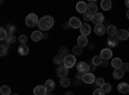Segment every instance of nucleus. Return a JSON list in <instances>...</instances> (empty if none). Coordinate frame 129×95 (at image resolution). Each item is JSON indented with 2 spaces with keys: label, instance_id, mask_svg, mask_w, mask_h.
Returning <instances> with one entry per match:
<instances>
[{
  "label": "nucleus",
  "instance_id": "a19ab883",
  "mask_svg": "<svg viewBox=\"0 0 129 95\" xmlns=\"http://www.w3.org/2000/svg\"><path fill=\"white\" fill-rule=\"evenodd\" d=\"M94 69H95V66L93 64V63H92V64H89V71H90V72H93Z\"/></svg>",
  "mask_w": 129,
  "mask_h": 95
},
{
  "label": "nucleus",
  "instance_id": "a211bd4d",
  "mask_svg": "<svg viewBox=\"0 0 129 95\" xmlns=\"http://www.w3.org/2000/svg\"><path fill=\"white\" fill-rule=\"evenodd\" d=\"M78 45H79V46H81V48L87 46V45H88V39H87V36L80 35V36L78 37Z\"/></svg>",
  "mask_w": 129,
  "mask_h": 95
},
{
  "label": "nucleus",
  "instance_id": "6ab92c4d",
  "mask_svg": "<svg viewBox=\"0 0 129 95\" xmlns=\"http://www.w3.org/2000/svg\"><path fill=\"white\" fill-rule=\"evenodd\" d=\"M44 86L47 87L48 91H53V90L56 89V83H54V81H53V80H47L45 83H44Z\"/></svg>",
  "mask_w": 129,
  "mask_h": 95
},
{
  "label": "nucleus",
  "instance_id": "20e7f679",
  "mask_svg": "<svg viewBox=\"0 0 129 95\" xmlns=\"http://www.w3.org/2000/svg\"><path fill=\"white\" fill-rule=\"evenodd\" d=\"M76 68H78V72L80 73H88L89 72V64L88 63H85V62H79L76 63Z\"/></svg>",
  "mask_w": 129,
  "mask_h": 95
},
{
  "label": "nucleus",
  "instance_id": "f704fd0d",
  "mask_svg": "<svg viewBox=\"0 0 129 95\" xmlns=\"http://www.w3.org/2000/svg\"><path fill=\"white\" fill-rule=\"evenodd\" d=\"M101 89H102V90H103V92L106 94V92H110L112 87H111V85H110V83H105V85H103Z\"/></svg>",
  "mask_w": 129,
  "mask_h": 95
},
{
  "label": "nucleus",
  "instance_id": "f03ea898",
  "mask_svg": "<svg viewBox=\"0 0 129 95\" xmlns=\"http://www.w3.org/2000/svg\"><path fill=\"white\" fill-rule=\"evenodd\" d=\"M26 25L28 27H35L39 25V19H38V16L34 14V13H31L26 17Z\"/></svg>",
  "mask_w": 129,
  "mask_h": 95
},
{
  "label": "nucleus",
  "instance_id": "37998d69",
  "mask_svg": "<svg viewBox=\"0 0 129 95\" xmlns=\"http://www.w3.org/2000/svg\"><path fill=\"white\" fill-rule=\"evenodd\" d=\"M45 95H53V92H52V91H48V92H47Z\"/></svg>",
  "mask_w": 129,
  "mask_h": 95
},
{
  "label": "nucleus",
  "instance_id": "a878e982",
  "mask_svg": "<svg viewBox=\"0 0 129 95\" xmlns=\"http://www.w3.org/2000/svg\"><path fill=\"white\" fill-rule=\"evenodd\" d=\"M63 60H64V57H62L61 54H57V55H54V58H53V62L56 63V64H63Z\"/></svg>",
  "mask_w": 129,
  "mask_h": 95
},
{
  "label": "nucleus",
  "instance_id": "423d86ee",
  "mask_svg": "<svg viewBox=\"0 0 129 95\" xmlns=\"http://www.w3.org/2000/svg\"><path fill=\"white\" fill-rule=\"evenodd\" d=\"M69 26H70L71 28H80V27L83 26V23H81V21H80L79 18L71 17L70 21H69Z\"/></svg>",
  "mask_w": 129,
  "mask_h": 95
},
{
  "label": "nucleus",
  "instance_id": "4468645a",
  "mask_svg": "<svg viewBox=\"0 0 129 95\" xmlns=\"http://www.w3.org/2000/svg\"><path fill=\"white\" fill-rule=\"evenodd\" d=\"M31 39H32V41H40L41 39H44V35H43V32L41 31H34V32L31 34Z\"/></svg>",
  "mask_w": 129,
  "mask_h": 95
},
{
  "label": "nucleus",
  "instance_id": "f257e3e1",
  "mask_svg": "<svg viewBox=\"0 0 129 95\" xmlns=\"http://www.w3.org/2000/svg\"><path fill=\"white\" fill-rule=\"evenodd\" d=\"M53 23H54V19H53L52 17L49 16H45V17H43L39 19V30L40 31H48L49 28H52Z\"/></svg>",
  "mask_w": 129,
  "mask_h": 95
},
{
  "label": "nucleus",
  "instance_id": "79ce46f5",
  "mask_svg": "<svg viewBox=\"0 0 129 95\" xmlns=\"http://www.w3.org/2000/svg\"><path fill=\"white\" fill-rule=\"evenodd\" d=\"M125 5L128 7V9H129V0H126V2H125Z\"/></svg>",
  "mask_w": 129,
  "mask_h": 95
},
{
  "label": "nucleus",
  "instance_id": "9b49d317",
  "mask_svg": "<svg viewBox=\"0 0 129 95\" xmlns=\"http://www.w3.org/2000/svg\"><path fill=\"white\" fill-rule=\"evenodd\" d=\"M116 37L119 40H126L129 37L128 30H119V31H117V34H116Z\"/></svg>",
  "mask_w": 129,
  "mask_h": 95
},
{
  "label": "nucleus",
  "instance_id": "4be33fe9",
  "mask_svg": "<svg viewBox=\"0 0 129 95\" xmlns=\"http://www.w3.org/2000/svg\"><path fill=\"white\" fill-rule=\"evenodd\" d=\"M124 71L121 69V68H117V69H115L114 71V73H112V76H114V78H116V80H119V78H121L123 76H124Z\"/></svg>",
  "mask_w": 129,
  "mask_h": 95
},
{
  "label": "nucleus",
  "instance_id": "e433bc0d",
  "mask_svg": "<svg viewBox=\"0 0 129 95\" xmlns=\"http://www.w3.org/2000/svg\"><path fill=\"white\" fill-rule=\"evenodd\" d=\"M18 41L21 43V45H25V44H26V41H27V37H26V35H21V36L18 37Z\"/></svg>",
  "mask_w": 129,
  "mask_h": 95
},
{
  "label": "nucleus",
  "instance_id": "ddd939ff",
  "mask_svg": "<svg viewBox=\"0 0 129 95\" xmlns=\"http://www.w3.org/2000/svg\"><path fill=\"white\" fill-rule=\"evenodd\" d=\"M94 32L98 35V36H102L103 34L107 32V27H105L103 25H98V26L94 27Z\"/></svg>",
  "mask_w": 129,
  "mask_h": 95
},
{
  "label": "nucleus",
  "instance_id": "cd10ccee",
  "mask_svg": "<svg viewBox=\"0 0 129 95\" xmlns=\"http://www.w3.org/2000/svg\"><path fill=\"white\" fill-rule=\"evenodd\" d=\"M7 53H8V45H5V43L3 41V43H2V46H0V55H2V57H5Z\"/></svg>",
  "mask_w": 129,
  "mask_h": 95
},
{
  "label": "nucleus",
  "instance_id": "a18cd8bd",
  "mask_svg": "<svg viewBox=\"0 0 129 95\" xmlns=\"http://www.w3.org/2000/svg\"><path fill=\"white\" fill-rule=\"evenodd\" d=\"M126 17H128V19H129V9H128V12H126Z\"/></svg>",
  "mask_w": 129,
  "mask_h": 95
},
{
  "label": "nucleus",
  "instance_id": "7ed1b4c3",
  "mask_svg": "<svg viewBox=\"0 0 129 95\" xmlns=\"http://www.w3.org/2000/svg\"><path fill=\"white\" fill-rule=\"evenodd\" d=\"M63 64L66 66L69 69H70V68H72L74 66H76V58H75V55H71V54H69L67 57H64Z\"/></svg>",
  "mask_w": 129,
  "mask_h": 95
},
{
  "label": "nucleus",
  "instance_id": "f8f14e48",
  "mask_svg": "<svg viewBox=\"0 0 129 95\" xmlns=\"http://www.w3.org/2000/svg\"><path fill=\"white\" fill-rule=\"evenodd\" d=\"M90 26L88 25V23H83V26L80 27V35H83V36H88L89 34H90Z\"/></svg>",
  "mask_w": 129,
  "mask_h": 95
},
{
  "label": "nucleus",
  "instance_id": "bb28decb",
  "mask_svg": "<svg viewBox=\"0 0 129 95\" xmlns=\"http://www.w3.org/2000/svg\"><path fill=\"white\" fill-rule=\"evenodd\" d=\"M117 41H119V39H117L116 36H110L109 40H107V43H109L110 46H116L117 45Z\"/></svg>",
  "mask_w": 129,
  "mask_h": 95
},
{
  "label": "nucleus",
  "instance_id": "dca6fc26",
  "mask_svg": "<svg viewBox=\"0 0 129 95\" xmlns=\"http://www.w3.org/2000/svg\"><path fill=\"white\" fill-rule=\"evenodd\" d=\"M117 90H119L121 94H126V92H129V83H125V82L119 83V86H117Z\"/></svg>",
  "mask_w": 129,
  "mask_h": 95
},
{
  "label": "nucleus",
  "instance_id": "1a4fd4ad",
  "mask_svg": "<svg viewBox=\"0 0 129 95\" xmlns=\"http://www.w3.org/2000/svg\"><path fill=\"white\" fill-rule=\"evenodd\" d=\"M111 57H112V51L110 48H106L101 51V58L103 60H109V59H111Z\"/></svg>",
  "mask_w": 129,
  "mask_h": 95
},
{
  "label": "nucleus",
  "instance_id": "09e8293b",
  "mask_svg": "<svg viewBox=\"0 0 129 95\" xmlns=\"http://www.w3.org/2000/svg\"><path fill=\"white\" fill-rule=\"evenodd\" d=\"M128 94H129V92H128Z\"/></svg>",
  "mask_w": 129,
  "mask_h": 95
},
{
  "label": "nucleus",
  "instance_id": "72a5a7b5",
  "mask_svg": "<svg viewBox=\"0 0 129 95\" xmlns=\"http://www.w3.org/2000/svg\"><path fill=\"white\" fill-rule=\"evenodd\" d=\"M5 41H8V44H13L14 41H16V36L13 34H8V37H7Z\"/></svg>",
  "mask_w": 129,
  "mask_h": 95
},
{
  "label": "nucleus",
  "instance_id": "c9c22d12",
  "mask_svg": "<svg viewBox=\"0 0 129 95\" xmlns=\"http://www.w3.org/2000/svg\"><path fill=\"white\" fill-rule=\"evenodd\" d=\"M94 83H95V85L98 86V87H102L106 82H105V80H103V78H95V82H94Z\"/></svg>",
  "mask_w": 129,
  "mask_h": 95
},
{
  "label": "nucleus",
  "instance_id": "39448f33",
  "mask_svg": "<svg viewBox=\"0 0 129 95\" xmlns=\"http://www.w3.org/2000/svg\"><path fill=\"white\" fill-rule=\"evenodd\" d=\"M67 73H69V68L64 66V64H61V66L57 68V76H58L59 78L67 77Z\"/></svg>",
  "mask_w": 129,
  "mask_h": 95
},
{
  "label": "nucleus",
  "instance_id": "2f4dec72",
  "mask_svg": "<svg viewBox=\"0 0 129 95\" xmlns=\"http://www.w3.org/2000/svg\"><path fill=\"white\" fill-rule=\"evenodd\" d=\"M58 51H59L58 54H61L62 57H67V55H69V49H67L66 46H61Z\"/></svg>",
  "mask_w": 129,
  "mask_h": 95
},
{
  "label": "nucleus",
  "instance_id": "5701e85b",
  "mask_svg": "<svg viewBox=\"0 0 129 95\" xmlns=\"http://www.w3.org/2000/svg\"><path fill=\"white\" fill-rule=\"evenodd\" d=\"M117 31H119V30H117L114 25H110L109 27H107V34H109L110 36H116Z\"/></svg>",
  "mask_w": 129,
  "mask_h": 95
},
{
  "label": "nucleus",
  "instance_id": "c756f323",
  "mask_svg": "<svg viewBox=\"0 0 129 95\" xmlns=\"http://www.w3.org/2000/svg\"><path fill=\"white\" fill-rule=\"evenodd\" d=\"M0 92H2V95H10V87L7 85H3L0 87Z\"/></svg>",
  "mask_w": 129,
  "mask_h": 95
},
{
  "label": "nucleus",
  "instance_id": "58836bf2",
  "mask_svg": "<svg viewBox=\"0 0 129 95\" xmlns=\"http://www.w3.org/2000/svg\"><path fill=\"white\" fill-rule=\"evenodd\" d=\"M93 95H105V92H103V90L101 87H98V89H95L93 91Z\"/></svg>",
  "mask_w": 129,
  "mask_h": 95
},
{
  "label": "nucleus",
  "instance_id": "c03bdc74",
  "mask_svg": "<svg viewBox=\"0 0 129 95\" xmlns=\"http://www.w3.org/2000/svg\"><path fill=\"white\" fill-rule=\"evenodd\" d=\"M66 95H74V94H72L71 91H69V92H66Z\"/></svg>",
  "mask_w": 129,
  "mask_h": 95
},
{
  "label": "nucleus",
  "instance_id": "49530a36",
  "mask_svg": "<svg viewBox=\"0 0 129 95\" xmlns=\"http://www.w3.org/2000/svg\"><path fill=\"white\" fill-rule=\"evenodd\" d=\"M128 32H129V28H128Z\"/></svg>",
  "mask_w": 129,
  "mask_h": 95
},
{
  "label": "nucleus",
  "instance_id": "4c0bfd02",
  "mask_svg": "<svg viewBox=\"0 0 129 95\" xmlns=\"http://www.w3.org/2000/svg\"><path fill=\"white\" fill-rule=\"evenodd\" d=\"M83 17H84V19H85V21H92L93 14H92V13H89V12H85V13L83 14Z\"/></svg>",
  "mask_w": 129,
  "mask_h": 95
},
{
  "label": "nucleus",
  "instance_id": "c85d7f7f",
  "mask_svg": "<svg viewBox=\"0 0 129 95\" xmlns=\"http://www.w3.org/2000/svg\"><path fill=\"white\" fill-rule=\"evenodd\" d=\"M7 37H8V31H7L4 27H2V28H0V40L5 41Z\"/></svg>",
  "mask_w": 129,
  "mask_h": 95
},
{
  "label": "nucleus",
  "instance_id": "aec40b11",
  "mask_svg": "<svg viewBox=\"0 0 129 95\" xmlns=\"http://www.w3.org/2000/svg\"><path fill=\"white\" fill-rule=\"evenodd\" d=\"M111 7H112L111 0H102V2H101V8L103 10H110Z\"/></svg>",
  "mask_w": 129,
  "mask_h": 95
},
{
  "label": "nucleus",
  "instance_id": "f3484780",
  "mask_svg": "<svg viewBox=\"0 0 129 95\" xmlns=\"http://www.w3.org/2000/svg\"><path fill=\"white\" fill-rule=\"evenodd\" d=\"M111 66H112L115 69L121 68V66H123V60H121L120 58H114V59L111 60Z\"/></svg>",
  "mask_w": 129,
  "mask_h": 95
},
{
  "label": "nucleus",
  "instance_id": "0eeeda50",
  "mask_svg": "<svg viewBox=\"0 0 129 95\" xmlns=\"http://www.w3.org/2000/svg\"><path fill=\"white\" fill-rule=\"evenodd\" d=\"M81 80H83V82H85V83H89V85H90V83H94V82H95V77H94V75H93L92 72L84 73Z\"/></svg>",
  "mask_w": 129,
  "mask_h": 95
},
{
  "label": "nucleus",
  "instance_id": "473e14b6",
  "mask_svg": "<svg viewBox=\"0 0 129 95\" xmlns=\"http://www.w3.org/2000/svg\"><path fill=\"white\" fill-rule=\"evenodd\" d=\"M59 83H61V86H62V87H69V86H70V80H69L67 77L61 78Z\"/></svg>",
  "mask_w": 129,
  "mask_h": 95
},
{
  "label": "nucleus",
  "instance_id": "7c9ffc66",
  "mask_svg": "<svg viewBox=\"0 0 129 95\" xmlns=\"http://www.w3.org/2000/svg\"><path fill=\"white\" fill-rule=\"evenodd\" d=\"M72 51H74V55H80L81 53H83V48L79 46V45H75L72 48Z\"/></svg>",
  "mask_w": 129,
  "mask_h": 95
},
{
  "label": "nucleus",
  "instance_id": "2eb2a0df",
  "mask_svg": "<svg viewBox=\"0 0 129 95\" xmlns=\"http://www.w3.org/2000/svg\"><path fill=\"white\" fill-rule=\"evenodd\" d=\"M48 92V90H47V87L43 85V86H36L35 89H34V95H45Z\"/></svg>",
  "mask_w": 129,
  "mask_h": 95
},
{
  "label": "nucleus",
  "instance_id": "ea45409f",
  "mask_svg": "<svg viewBox=\"0 0 129 95\" xmlns=\"http://www.w3.org/2000/svg\"><path fill=\"white\" fill-rule=\"evenodd\" d=\"M121 69H123L124 72H128V71H129V64H128V63H123Z\"/></svg>",
  "mask_w": 129,
  "mask_h": 95
},
{
  "label": "nucleus",
  "instance_id": "393cba45",
  "mask_svg": "<svg viewBox=\"0 0 129 95\" xmlns=\"http://www.w3.org/2000/svg\"><path fill=\"white\" fill-rule=\"evenodd\" d=\"M92 63L97 67V66H100V64H102L103 63V59L101 58V55H95V57H93V59H92Z\"/></svg>",
  "mask_w": 129,
  "mask_h": 95
},
{
  "label": "nucleus",
  "instance_id": "9d476101",
  "mask_svg": "<svg viewBox=\"0 0 129 95\" xmlns=\"http://www.w3.org/2000/svg\"><path fill=\"white\" fill-rule=\"evenodd\" d=\"M76 12L84 14L85 12H88V4L87 3H84V2H80L76 4Z\"/></svg>",
  "mask_w": 129,
  "mask_h": 95
},
{
  "label": "nucleus",
  "instance_id": "412c9836",
  "mask_svg": "<svg viewBox=\"0 0 129 95\" xmlns=\"http://www.w3.org/2000/svg\"><path fill=\"white\" fill-rule=\"evenodd\" d=\"M97 10H98V5H97L94 2H92V3L88 4V12L89 13L94 14V13H97Z\"/></svg>",
  "mask_w": 129,
  "mask_h": 95
},
{
  "label": "nucleus",
  "instance_id": "6e6552de",
  "mask_svg": "<svg viewBox=\"0 0 129 95\" xmlns=\"http://www.w3.org/2000/svg\"><path fill=\"white\" fill-rule=\"evenodd\" d=\"M103 19H105L103 14H101V13H98V12H97V13H94V14H93L92 22H93V23H95V26H98V25H102Z\"/></svg>",
  "mask_w": 129,
  "mask_h": 95
},
{
  "label": "nucleus",
  "instance_id": "de8ad7c7",
  "mask_svg": "<svg viewBox=\"0 0 129 95\" xmlns=\"http://www.w3.org/2000/svg\"><path fill=\"white\" fill-rule=\"evenodd\" d=\"M14 95H18V94H14Z\"/></svg>",
  "mask_w": 129,
  "mask_h": 95
},
{
  "label": "nucleus",
  "instance_id": "b1692460",
  "mask_svg": "<svg viewBox=\"0 0 129 95\" xmlns=\"http://www.w3.org/2000/svg\"><path fill=\"white\" fill-rule=\"evenodd\" d=\"M28 51H30V49H28V46L25 44V45H21L19 46V49H18V53L21 55H26V54H28Z\"/></svg>",
  "mask_w": 129,
  "mask_h": 95
}]
</instances>
